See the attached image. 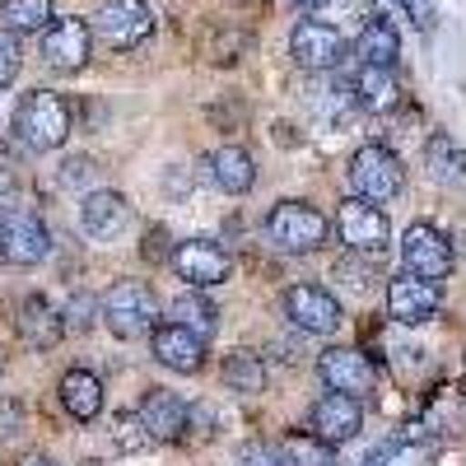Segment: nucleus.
Masks as SVG:
<instances>
[{
    "instance_id": "1",
    "label": "nucleus",
    "mask_w": 466,
    "mask_h": 466,
    "mask_svg": "<svg viewBox=\"0 0 466 466\" xmlns=\"http://www.w3.org/2000/svg\"><path fill=\"white\" fill-rule=\"evenodd\" d=\"M98 318L116 340H145L159 327V294H154L145 280H122L112 285L107 299L98 303Z\"/></svg>"
},
{
    "instance_id": "2",
    "label": "nucleus",
    "mask_w": 466,
    "mask_h": 466,
    "mask_svg": "<svg viewBox=\"0 0 466 466\" xmlns=\"http://www.w3.org/2000/svg\"><path fill=\"white\" fill-rule=\"evenodd\" d=\"M15 131L28 149H61L66 136H70V103L52 89H33L19 98L15 107Z\"/></svg>"
},
{
    "instance_id": "3",
    "label": "nucleus",
    "mask_w": 466,
    "mask_h": 466,
    "mask_svg": "<svg viewBox=\"0 0 466 466\" xmlns=\"http://www.w3.org/2000/svg\"><path fill=\"white\" fill-rule=\"evenodd\" d=\"M350 187H355V197L369 201V206L397 201L401 187H406V168L387 145H364V149H355V159H350Z\"/></svg>"
},
{
    "instance_id": "4",
    "label": "nucleus",
    "mask_w": 466,
    "mask_h": 466,
    "mask_svg": "<svg viewBox=\"0 0 466 466\" xmlns=\"http://www.w3.org/2000/svg\"><path fill=\"white\" fill-rule=\"evenodd\" d=\"M327 233H331L327 215L308 201H280L266 215V238L280 252H318L327 243Z\"/></svg>"
},
{
    "instance_id": "5",
    "label": "nucleus",
    "mask_w": 466,
    "mask_h": 466,
    "mask_svg": "<svg viewBox=\"0 0 466 466\" xmlns=\"http://www.w3.org/2000/svg\"><path fill=\"white\" fill-rule=\"evenodd\" d=\"M89 33L112 52H136L154 33V10L145 5V0H103Z\"/></svg>"
},
{
    "instance_id": "6",
    "label": "nucleus",
    "mask_w": 466,
    "mask_h": 466,
    "mask_svg": "<svg viewBox=\"0 0 466 466\" xmlns=\"http://www.w3.org/2000/svg\"><path fill=\"white\" fill-rule=\"evenodd\" d=\"M336 233H340L345 252H360V257H382L387 248H392V224H387L382 206H369V201H360V197L340 201V210H336Z\"/></svg>"
},
{
    "instance_id": "7",
    "label": "nucleus",
    "mask_w": 466,
    "mask_h": 466,
    "mask_svg": "<svg viewBox=\"0 0 466 466\" xmlns=\"http://www.w3.org/2000/svg\"><path fill=\"white\" fill-rule=\"evenodd\" d=\"M401 261H406V276H420V280L439 285V280L452 276V261H457V257H452L448 233L420 219V224H410V228L401 233Z\"/></svg>"
},
{
    "instance_id": "8",
    "label": "nucleus",
    "mask_w": 466,
    "mask_h": 466,
    "mask_svg": "<svg viewBox=\"0 0 466 466\" xmlns=\"http://www.w3.org/2000/svg\"><path fill=\"white\" fill-rule=\"evenodd\" d=\"M289 52L303 70L313 75H336L340 61H345V37L336 24H322V19H299L294 33H289Z\"/></svg>"
},
{
    "instance_id": "9",
    "label": "nucleus",
    "mask_w": 466,
    "mask_h": 466,
    "mask_svg": "<svg viewBox=\"0 0 466 466\" xmlns=\"http://www.w3.org/2000/svg\"><path fill=\"white\" fill-rule=\"evenodd\" d=\"M168 266L177 270V280L187 285V289H215V285H224L228 280V252L219 248V243H210V238H187V243H177L173 252H168Z\"/></svg>"
},
{
    "instance_id": "10",
    "label": "nucleus",
    "mask_w": 466,
    "mask_h": 466,
    "mask_svg": "<svg viewBox=\"0 0 466 466\" xmlns=\"http://www.w3.org/2000/svg\"><path fill=\"white\" fill-rule=\"evenodd\" d=\"M318 373H322V382H327V392L355 397V401L373 397V382H378L369 355H364V350H355V345H331V350H322V355H318Z\"/></svg>"
},
{
    "instance_id": "11",
    "label": "nucleus",
    "mask_w": 466,
    "mask_h": 466,
    "mask_svg": "<svg viewBox=\"0 0 466 466\" xmlns=\"http://www.w3.org/2000/svg\"><path fill=\"white\" fill-rule=\"evenodd\" d=\"M52 252V233L47 224L28 215V210H5L0 215V261H10V266H37V261H47Z\"/></svg>"
},
{
    "instance_id": "12",
    "label": "nucleus",
    "mask_w": 466,
    "mask_h": 466,
    "mask_svg": "<svg viewBox=\"0 0 466 466\" xmlns=\"http://www.w3.org/2000/svg\"><path fill=\"white\" fill-rule=\"evenodd\" d=\"M280 308H285L289 327H299L308 336H331L340 327V299L322 285H289Z\"/></svg>"
},
{
    "instance_id": "13",
    "label": "nucleus",
    "mask_w": 466,
    "mask_h": 466,
    "mask_svg": "<svg viewBox=\"0 0 466 466\" xmlns=\"http://www.w3.org/2000/svg\"><path fill=\"white\" fill-rule=\"evenodd\" d=\"M360 430H364V406L355 397L327 392V397L313 401V410H308V434H313L318 443H327V448L350 443Z\"/></svg>"
},
{
    "instance_id": "14",
    "label": "nucleus",
    "mask_w": 466,
    "mask_h": 466,
    "mask_svg": "<svg viewBox=\"0 0 466 466\" xmlns=\"http://www.w3.org/2000/svg\"><path fill=\"white\" fill-rule=\"evenodd\" d=\"M89 52H94V33L85 19H52L43 28V61L56 70V75H75L89 66Z\"/></svg>"
},
{
    "instance_id": "15",
    "label": "nucleus",
    "mask_w": 466,
    "mask_h": 466,
    "mask_svg": "<svg viewBox=\"0 0 466 466\" xmlns=\"http://www.w3.org/2000/svg\"><path fill=\"white\" fill-rule=\"evenodd\" d=\"M136 420L149 434V443H177L187 434L191 410L177 392H168V387H149V392L140 397V406H136Z\"/></svg>"
},
{
    "instance_id": "16",
    "label": "nucleus",
    "mask_w": 466,
    "mask_h": 466,
    "mask_svg": "<svg viewBox=\"0 0 466 466\" xmlns=\"http://www.w3.org/2000/svg\"><path fill=\"white\" fill-rule=\"evenodd\" d=\"M439 308H443L439 285L420 280V276H397V280H387V318H392V322L420 327V322L439 318Z\"/></svg>"
},
{
    "instance_id": "17",
    "label": "nucleus",
    "mask_w": 466,
    "mask_h": 466,
    "mask_svg": "<svg viewBox=\"0 0 466 466\" xmlns=\"http://www.w3.org/2000/svg\"><path fill=\"white\" fill-rule=\"evenodd\" d=\"M149 350H154V360H159L164 369H173V373H201L206 369V340L197 331L177 327V322H159V327H154Z\"/></svg>"
},
{
    "instance_id": "18",
    "label": "nucleus",
    "mask_w": 466,
    "mask_h": 466,
    "mask_svg": "<svg viewBox=\"0 0 466 466\" xmlns=\"http://www.w3.org/2000/svg\"><path fill=\"white\" fill-rule=\"evenodd\" d=\"M80 224L89 238H116L131 224V201L122 191H89L80 201Z\"/></svg>"
},
{
    "instance_id": "19",
    "label": "nucleus",
    "mask_w": 466,
    "mask_h": 466,
    "mask_svg": "<svg viewBox=\"0 0 466 466\" xmlns=\"http://www.w3.org/2000/svg\"><path fill=\"white\" fill-rule=\"evenodd\" d=\"M355 56H360V66H387V70H397V56H401V33H397V24L373 10V15L360 24Z\"/></svg>"
},
{
    "instance_id": "20",
    "label": "nucleus",
    "mask_w": 466,
    "mask_h": 466,
    "mask_svg": "<svg viewBox=\"0 0 466 466\" xmlns=\"http://www.w3.org/2000/svg\"><path fill=\"white\" fill-rule=\"evenodd\" d=\"M206 173L224 197H243V191H252V182H257V164H252V154L243 145H219L206 159Z\"/></svg>"
},
{
    "instance_id": "21",
    "label": "nucleus",
    "mask_w": 466,
    "mask_h": 466,
    "mask_svg": "<svg viewBox=\"0 0 466 466\" xmlns=\"http://www.w3.org/2000/svg\"><path fill=\"white\" fill-rule=\"evenodd\" d=\"M350 94H355V103L364 112H397L401 107V80H397V70H387V66H360Z\"/></svg>"
},
{
    "instance_id": "22",
    "label": "nucleus",
    "mask_w": 466,
    "mask_h": 466,
    "mask_svg": "<svg viewBox=\"0 0 466 466\" xmlns=\"http://www.w3.org/2000/svg\"><path fill=\"white\" fill-rule=\"evenodd\" d=\"M19 336H24L28 345H37V350H52V345L66 336L61 313H56L43 294H28V299L19 303Z\"/></svg>"
},
{
    "instance_id": "23",
    "label": "nucleus",
    "mask_w": 466,
    "mask_h": 466,
    "mask_svg": "<svg viewBox=\"0 0 466 466\" xmlns=\"http://www.w3.org/2000/svg\"><path fill=\"white\" fill-rule=\"evenodd\" d=\"M61 406L70 410V420H80V424L98 420V415H103V382H98V373L70 369V373L61 378Z\"/></svg>"
},
{
    "instance_id": "24",
    "label": "nucleus",
    "mask_w": 466,
    "mask_h": 466,
    "mask_svg": "<svg viewBox=\"0 0 466 466\" xmlns=\"http://www.w3.org/2000/svg\"><path fill=\"white\" fill-rule=\"evenodd\" d=\"M168 318H173L177 327H187V331H197L201 340H210L215 327H219V308H215L201 289H182V294L168 303Z\"/></svg>"
},
{
    "instance_id": "25",
    "label": "nucleus",
    "mask_w": 466,
    "mask_h": 466,
    "mask_svg": "<svg viewBox=\"0 0 466 466\" xmlns=\"http://www.w3.org/2000/svg\"><path fill=\"white\" fill-rule=\"evenodd\" d=\"M52 0H0V28L5 33H43L52 24Z\"/></svg>"
},
{
    "instance_id": "26",
    "label": "nucleus",
    "mask_w": 466,
    "mask_h": 466,
    "mask_svg": "<svg viewBox=\"0 0 466 466\" xmlns=\"http://www.w3.org/2000/svg\"><path fill=\"white\" fill-rule=\"evenodd\" d=\"M424 168H430L434 182L443 187H457L461 182V145L452 136H430V145H424Z\"/></svg>"
},
{
    "instance_id": "27",
    "label": "nucleus",
    "mask_w": 466,
    "mask_h": 466,
    "mask_svg": "<svg viewBox=\"0 0 466 466\" xmlns=\"http://www.w3.org/2000/svg\"><path fill=\"white\" fill-rule=\"evenodd\" d=\"M224 387H228V392H243V397L261 392V387H266L261 355H252V350H233V355L224 360Z\"/></svg>"
},
{
    "instance_id": "28",
    "label": "nucleus",
    "mask_w": 466,
    "mask_h": 466,
    "mask_svg": "<svg viewBox=\"0 0 466 466\" xmlns=\"http://www.w3.org/2000/svg\"><path fill=\"white\" fill-rule=\"evenodd\" d=\"M280 457H285V466H340L336 461V448L318 443L313 434H289L280 443Z\"/></svg>"
},
{
    "instance_id": "29",
    "label": "nucleus",
    "mask_w": 466,
    "mask_h": 466,
    "mask_svg": "<svg viewBox=\"0 0 466 466\" xmlns=\"http://www.w3.org/2000/svg\"><path fill=\"white\" fill-rule=\"evenodd\" d=\"M294 5H303L308 10V19H322V24H331L336 19V28H340V19H369L373 10H369V0H294Z\"/></svg>"
},
{
    "instance_id": "30",
    "label": "nucleus",
    "mask_w": 466,
    "mask_h": 466,
    "mask_svg": "<svg viewBox=\"0 0 466 466\" xmlns=\"http://www.w3.org/2000/svg\"><path fill=\"white\" fill-rule=\"evenodd\" d=\"M336 276H345L350 289H369V285L382 280V276H378V257H360V252H345V257L336 261Z\"/></svg>"
},
{
    "instance_id": "31",
    "label": "nucleus",
    "mask_w": 466,
    "mask_h": 466,
    "mask_svg": "<svg viewBox=\"0 0 466 466\" xmlns=\"http://www.w3.org/2000/svg\"><path fill=\"white\" fill-rule=\"evenodd\" d=\"M112 443L122 448V452H140V448H149V434L140 430L136 410H122V415H112Z\"/></svg>"
},
{
    "instance_id": "32",
    "label": "nucleus",
    "mask_w": 466,
    "mask_h": 466,
    "mask_svg": "<svg viewBox=\"0 0 466 466\" xmlns=\"http://www.w3.org/2000/svg\"><path fill=\"white\" fill-rule=\"evenodd\" d=\"M94 318H98V299H94V294H75V299L66 303V318H61V327L85 336V331L94 327Z\"/></svg>"
},
{
    "instance_id": "33",
    "label": "nucleus",
    "mask_w": 466,
    "mask_h": 466,
    "mask_svg": "<svg viewBox=\"0 0 466 466\" xmlns=\"http://www.w3.org/2000/svg\"><path fill=\"white\" fill-rule=\"evenodd\" d=\"M19 66H24V52H19V37H15V33H5V28H0V89H5V85H15V75H19Z\"/></svg>"
},
{
    "instance_id": "34",
    "label": "nucleus",
    "mask_w": 466,
    "mask_h": 466,
    "mask_svg": "<svg viewBox=\"0 0 466 466\" xmlns=\"http://www.w3.org/2000/svg\"><path fill=\"white\" fill-rule=\"evenodd\" d=\"M233 466H285V457L270 443H243L238 457H233Z\"/></svg>"
},
{
    "instance_id": "35",
    "label": "nucleus",
    "mask_w": 466,
    "mask_h": 466,
    "mask_svg": "<svg viewBox=\"0 0 466 466\" xmlns=\"http://www.w3.org/2000/svg\"><path fill=\"white\" fill-rule=\"evenodd\" d=\"M24 430V406L15 397H0V439H15Z\"/></svg>"
},
{
    "instance_id": "36",
    "label": "nucleus",
    "mask_w": 466,
    "mask_h": 466,
    "mask_svg": "<svg viewBox=\"0 0 466 466\" xmlns=\"http://www.w3.org/2000/svg\"><path fill=\"white\" fill-rule=\"evenodd\" d=\"M173 248H168V228H149L145 233V243H140V257L145 261H164Z\"/></svg>"
},
{
    "instance_id": "37",
    "label": "nucleus",
    "mask_w": 466,
    "mask_h": 466,
    "mask_svg": "<svg viewBox=\"0 0 466 466\" xmlns=\"http://www.w3.org/2000/svg\"><path fill=\"white\" fill-rule=\"evenodd\" d=\"M89 173H94V164L85 159V154H80V159H66L61 164V187H85Z\"/></svg>"
},
{
    "instance_id": "38",
    "label": "nucleus",
    "mask_w": 466,
    "mask_h": 466,
    "mask_svg": "<svg viewBox=\"0 0 466 466\" xmlns=\"http://www.w3.org/2000/svg\"><path fill=\"white\" fill-rule=\"evenodd\" d=\"M401 5H406V15H410L424 33L434 28V19H439V5H434V0H401Z\"/></svg>"
},
{
    "instance_id": "39",
    "label": "nucleus",
    "mask_w": 466,
    "mask_h": 466,
    "mask_svg": "<svg viewBox=\"0 0 466 466\" xmlns=\"http://www.w3.org/2000/svg\"><path fill=\"white\" fill-rule=\"evenodd\" d=\"M15 197H19V177H15V168L0 164V206H10Z\"/></svg>"
},
{
    "instance_id": "40",
    "label": "nucleus",
    "mask_w": 466,
    "mask_h": 466,
    "mask_svg": "<svg viewBox=\"0 0 466 466\" xmlns=\"http://www.w3.org/2000/svg\"><path fill=\"white\" fill-rule=\"evenodd\" d=\"M24 466H56V461H47V457H33V461H24Z\"/></svg>"
},
{
    "instance_id": "41",
    "label": "nucleus",
    "mask_w": 466,
    "mask_h": 466,
    "mask_svg": "<svg viewBox=\"0 0 466 466\" xmlns=\"http://www.w3.org/2000/svg\"><path fill=\"white\" fill-rule=\"evenodd\" d=\"M0 369H5V360H0Z\"/></svg>"
}]
</instances>
